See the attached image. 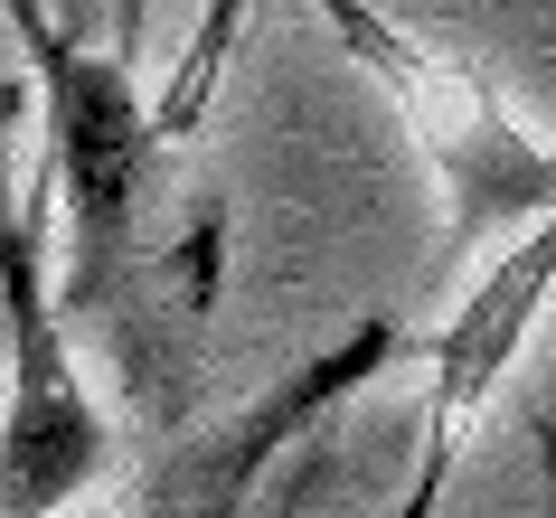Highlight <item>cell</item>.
Returning a JSON list of instances; mask_svg holds the SVG:
<instances>
[{"mask_svg": "<svg viewBox=\"0 0 556 518\" xmlns=\"http://www.w3.org/2000/svg\"><path fill=\"white\" fill-rule=\"evenodd\" d=\"M547 292H556V199H547V217H538V236L471 292L463 320L434 340V415H443V433L500 387V368L519 358V340L538 330V312H547Z\"/></svg>", "mask_w": 556, "mask_h": 518, "instance_id": "277c9868", "label": "cell"}, {"mask_svg": "<svg viewBox=\"0 0 556 518\" xmlns=\"http://www.w3.org/2000/svg\"><path fill=\"white\" fill-rule=\"evenodd\" d=\"M10 38L29 48L48 94V170L66 199V320H86L114 358L142 433L189 425L199 396V330L217 292V227L170 217V114L132 86V48H86L48 20V0H0Z\"/></svg>", "mask_w": 556, "mask_h": 518, "instance_id": "6da1fadb", "label": "cell"}, {"mask_svg": "<svg viewBox=\"0 0 556 518\" xmlns=\"http://www.w3.org/2000/svg\"><path fill=\"white\" fill-rule=\"evenodd\" d=\"M396 349H406L396 320H358L350 340L312 349L293 377H274V387L245 396L236 415L151 433V462H142V481H132V509H123V518H264V500H255L264 471L293 453L302 433H321L330 405H350L378 368H396Z\"/></svg>", "mask_w": 556, "mask_h": 518, "instance_id": "3957f363", "label": "cell"}, {"mask_svg": "<svg viewBox=\"0 0 556 518\" xmlns=\"http://www.w3.org/2000/svg\"><path fill=\"white\" fill-rule=\"evenodd\" d=\"M0 320H10V425H0V518H58L114 462V433L76 387L66 302H48L38 207L10 199V76H0Z\"/></svg>", "mask_w": 556, "mask_h": 518, "instance_id": "7a4b0ae2", "label": "cell"}]
</instances>
